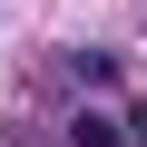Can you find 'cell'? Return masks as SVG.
I'll use <instances>...</instances> for the list:
<instances>
[{
    "instance_id": "cell-1",
    "label": "cell",
    "mask_w": 147,
    "mask_h": 147,
    "mask_svg": "<svg viewBox=\"0 0 147 147\" xmlns=\"http://www.w3.org/2000/svg\"><path fill=\"white\" fill-rule=\"evenodd\" d=\"M118 137H127V127H118V118H98V108H88L79 127H69V147H118Z\"/></svg>"
},
{
    "instance_id": "cell-2",
    "label": "cell",
    "mask_w": 147,
    "mask_h": 147,
    "mask_svg": "<svg viewBox=\"0 0 147 147\" xmlns=\"http://www.w3.org/2000/svg\"><path fill=\"white\" fill-rule=\"evenodd\" d=\"M127 137H137V147H147V108H127Z\"/></svg>"
}]
</instances>
